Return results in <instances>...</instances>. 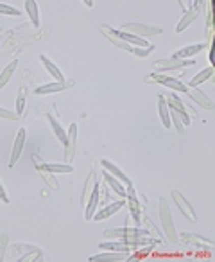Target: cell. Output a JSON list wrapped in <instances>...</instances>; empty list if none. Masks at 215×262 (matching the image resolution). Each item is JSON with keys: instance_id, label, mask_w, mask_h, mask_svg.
Here are the masks:
<instances>
[{"instance_id": "cell-1", "label": "cell", "mask_w": 215, "mask_h": 262, "mask_svg": "<svg viewBox=\"0 0 215 262\" xmlns=\"http://www.w3.org/2000/svg\"><path fill=\"white\" fill-rule=\"evenodd\" d=\"M159 221H162V228H164V233L167 235V239L171 243H178L179 235L176 232V226H174V221H172V210L169 206V201L165 196L159 198Z\"/></svg>"}, {"instance_id": "cell-2", "label": "cell", "mask_w": 215, "mask_h": 262, "mask_svg": "<svg viewBox=\"0 0 215 262\" xmlns=\"http://www.w3.org/2000/svg\"><path fill=\"white\" fill-rule=\"evenodd\" d=\"M122 33L127 34H133V36L138 38H149V36H159V34H164V29L162 27H156V25H145V23H124L120 27Z\"/></svg>"}, {"instance_id": "cell-3", "label": "cell", "mask_w": 215, "mask_h": 262, "mask_svg": "<svg viewBox=\"0 0 215 262\" xmlns=\"http://www.w3.org/2000/svg\"><path fill=\"white\" fill-rule=\"evenodd\" d=\"M145 83H159V85L167 86V88H172V90H176V92H185V94L189 92L186 85H183L179 79L172 77V75H167V74H158V72L147 75V77H145Z\"/></svg>"}, {"instance_id": "cell-4", "label": "cell", "mask_w": 215, "mask_h": 262, "mask_svg": "<svg viewBox=\"0 0 215 262\" xmlns=\"http://www.w3.org/2000/svg\"><path fill=\"white\" fill-rule=\"evenodd\" d=\"M33 164H34V167H36V171L40 172V176L43 178L45 184H47L52 191H58L60 185H58V180H56V176H54V172L47 167V164H45L38 154H33Z\"/></svg>"}, {"instance_id": "cell-5", "label": "cell", "mask_w": 215, "mask_h": 262, "mask_svg": "<svg viewBox=\"0 0 215 262\" xmlns=\"http://www.w3.org/2000/svg\"><path fill=\"white\" fill-rule=\"evenodd\" d=\"M126 198H127V206H129V212L133 221L137 226H140V219H142V212H140V203L137 199V192H135L133 181H127L126 184Z\"/></svg>"}, {"instance_id": "cell-6", "label": "cell", "mask_w": 215, "mask_h": 262, "mask_svg": "<svg viewBox=\"0 0 215 262\" xmlns=\"http://www.w3.org/2000/svg\"><path fill=\"white\" fill-rule=\"evenodd\" d=\"M171 196H172V201H174L176 206H178V208L181 210L183 216H185L190 223H196L197 221V214H196V210L192 208V205H190V203L186 201L185 196H183L181 192L178 191V189H172Z\"/></svg>"}, {"instance_id": "cell-7", "label": "cell", "mask_w": 215, "mask_h": 262, "mask_svg": "<svg viewBox=\"0 0 215 262\" xmlns=\"http://www.w3.org/2000/svg\"><path fill=\"white\" fill-rule=\"evenodd\" d=\"M192 65H196V61L194 60H172V58H169V60H158L152 63V67L159 72H169V70H178V68H183V67H192Z\"/></svg>"}, {"instance_id": "cell-8", "label": "cell", "mask_w": 215, "mask_h": 262, "mask_svg": "<svg viewBox=\"0 0 215 262\" xmlns=\"http://www.w3.org/2000/svg\"><path fill=\"white\" fill-rule=\"evenodd\" d=\"M75 144H77V124L72 122L67 131V142H65V162L70 164L75 154Z\"/></svg>"}, {"instance_id": "cell-9", "label": "cell", "mask_w": 215, "mask_h": 262, "mask_svg": "<svg viewBox=\"0 0 215 262\" xmlns=\"http://www.w3.org/2000/svg\"><path fill=\"white\" fill-rule=\"evenodd\" d=\"M100 33H102L104 36L108 38V40L112 41V43L117 47V49L126 50V53H131V50H133V47L127 45L126 41H124L122 38H120V33H119V31L112 29V27H110V25H104V23H102V25H100Z\"/></svg>"}, {"instance_id": "cell-10", "label": "cell", "mask_w": 215, "mask_h": 262, "mask_svg": "<svg viewBox=\"0 0 215 262\" xmlns=\"http://www.w3.org/2000/svg\"><path fill=\"white\" fill-rule=\"evenodd\" d=\"M124 205H126V201H124V199H120V201H115V203H108V205L97 208V212L93 214L92 219H95V221H104V219H108V217H112L113 214L119 212V210L122 208Z\"/></svg>"}, {"instance_id": "cell-11", "label": "cell", "mask_w": 215, "mask_h": 262, "mask_svg": "<svg viewBox=\"0 0 215 262\" xmlns=\"http://www.w3.org/2000/svg\"><path fill=\"white\" fill-rule=\"evenodd\" d=\"M72 86V81H52L47 85H41L38 88H34L36 95H45V94H56V92H63Z\"/></svg>"}, {"instance_id": "cell-12", "label": "cell", "mask_w": 215, "mask_h": 262, "mask_svg": "<svg viewBox=\"0 0 215 262\" xmlns=\"http://www.w3.org/2000/svg\"><path fill=\"white\" fill-rule=\"evenodd\" d=\"M186 94H189L190 99H192L194 102H197L201 108L208 110V112H213V110H215V102L211 101V99L208 97L204 92H201L199 88H189V92H186Z\"/></svg>"}, {"instance_id": "cell-13", "label": "cell", "mask_w": 215, "mask_h": 262, "mask_svg": "<svg viewBox=\"0 0 215 262\" xmlns=\"http://www.w3.org/2000/svg\"><path fill=\"white\" fill-rule=\"evenodd\" d=\"M201 2L199 0H196V2H194V6L192 8L189 9V11L185 13V15H183V18L179 20V23H178V27H176V33H183V31L186 29V27L190 25V23L194 22V20L197 18V15H199V11H201Z\"/></svg>"}, {"instance_id": "cell-14", "label": "cell", "mask_w": 215, "mask_h": 262, "mask_svg": "<svg viewBox=\"0 0 215 262\" xmlns=\"http://www.w3.org/2000/svg\"><path fill=\"white\" fill-rule=\"evenodd\" d=\"M99 248L104 251H122V253H131L133 251V244H129L124 239H112L108 243H100Z\"/></svg>"}, {"instance_id": "cell-15", "label": "cell", "mask_w": 215, "mask_h": 262, "mask_svg": "<svg viewBox=\"0 0 215 262\" xmlns=\"http://www.w3.org/2000/svg\"><path fill=\"white\" fill-rule=\"evenodd\" d=\"M23 146H25V129H18V135L15 139V144H13V151H11V158H9V167H15V164L18 162L20 154L23 151Z\"/></svg>"}, {"instance_id": "cell-16", "label": "cell", "mask_w": 215, "mask_h": 262, "mask_svg": "<svg viewBox=\"0 0 215 262\" xmlns=\"http://www.w3.org/2000/svg\"><path fill=\"white\" fill-rule=\"evenodd\" d=\"M206 43H196V45H186L185 49L178 50L176 54H172V60H190L192 56H196V54H199L201 50L206 49Z\"/></svg>"}, {"instance_id": "cell-17", "label": "cell", "mask_w": 215, "mask_h": 262, "mask_svg": "<svg viewBox=\"0 0 215 262\" xmlns=\"http://www.w3.org/2000/svg\"><path fill=\"white\" fill-rule=\"evenodd\" d=\"M129 253H122V251H104L99 255H92L90 262H113V260H126Z\"/></svg>"}, {"instance_id": "cell-18", "label": "cell", "mask_w": 215, "mask_h": 262, "mask_svg": "<svg viewBox=\"0 0 215 262\" xmlns=\"http://www.w3.org/2000/svg\"><path fill=\"white\" fill-rule=\"evenodd\" d=\"M97 208H99V184H97V187L93 189L92 196H90L88 201H86V205H85V219L86 221L92 219L93 214L97 212Z\"/></svg>"}, {"instance_id": "cell-19", "label": "cell", "mask_w": 215, "mask_h": 262, "mask_svg": "<svg viewBox=\"0 0 215 262\" xmlns=\"http://www.w3.org/2000/svg\"><path fill=\"white\" fill-rule=\"evenodd\" d=\"M100 165L104 167V171H108L110 174H112V176H115L117 180H120L122 184H127V181H131L129 178L126 176V172H124L120 167H117V165L113 164V162L108 160V158H102V160H100Z\"/></svg>"}, {"instance_id": "cell-20", "label": "cell", "mask_w": 215, "mask_h": 262, "mask_svg": "<svg viewBox=\"0 0 215 262\" xmlns=\"http://www.w3.org/2000/svg\"><path fill=\"white\" fill-rule=\"evenodd\" d=\"M158 113H159V119H162V124H164L167 129H171L172 124H171V112H169V106L167 101L162 94L158 95Z\"/></svg>"}, {"instance_id": "cell-21", "label": "cell", "mask_w": 215, "mask_h": 262, "mask_svg": "<svg viewBox=\"0 0 215 262\" xmlns=\"http://www.w3.org/2000/svg\"><path fill=\"white\" fill-rule=\"evenodd\" d=\"M165 97V101H167V106L172 110H178L179 113H186V108H185V102L181 101V99L178 97V95L174 94V92H164L162 94Z\"/></svg>"}, {"instance_id": "cell-22", "label": "cell", "mask_w": 215, "mask_h": 262, "mask_svg": "<svg viewBox=\"0 0 215 262\" xmlns=\"http://www.w3.org/2000/svg\"><path fill=\"white\" fill-rule=\"evenodd\" d=\"M40 60H41V63H43V67L48 70V74H50L52 77L56 79V81H65V75H63V72L60 70V67H58V65H54L50 60H48V56H45V54H41V56H40Z\"/></svg>"}, {"instance_id": "cell-23", "label": "cell", "mask_w": 215, "mask_h": 262, "mask_svg": "<svg viewBox=\"0 0 215 262\" xmlns=\"http://www.w3.org/2000/svg\"><path fill=\"white\" fill-rule=\"evenodd\" d=\"M104 181H106V184L112 187V191H115L120 198H126V187H124V184L120 180H117L115 176H112L108 171H104Z\"/></svg>"}, {"instance_id": "cell-24", "label": "cell", "mask_w": 215, "mask_h": 262, "mask_svg": "<svg viewBox=\"0 0 215 262\" xmlns=\"http://www.w3.org/2000/svg\"><path fill=\"white\" fill-rule=\"evenodd\" d=\"M97 187V174L95 172H90V176L86 178V184H85V189H83V194H81V203L83 205H86V201H88V198L92 196L93 189Z\"/></svg>"}, {"instance_id": "cell-25", "label": "cell", "mask_w": 215, "mask_h": 262, "mask_svg": "<svg viewBox=\"0 0 215 262\" xmlns=\"http://www.w3.org/2000/svg\"><path fill=\"white\" fill-rule=\"evenodd\" d=\"M213 67H208V68H204V70H201L197 75H194L192 79L189 81V86L190 88H196V86H199L201 83H204V81H208V79H211L213 77Z\"/></svg>"}, {"instance_id": "cell-26", "label": "cell", "mask_w": 215, "mask_h": 262, "mask_svg": "<svg viewBox=\"0 0 215 262\" xmlns=\"http://www.w3.org/2000/svg\"><path fill=\"white\" fill-rule=\"evenodd\" d=\"M18 63L20 61L18 60H13L11 63L8 65V67L2 70V74H0V88H4L6 85L9 83V79H11V75L15 74V70L18 68Z\"/></svg>"}, {"instance_id": "cell-27", "label": "cell", "mask_w": 215, "mask_h": 262, "mask_svg": "<svg viewBox=\"0 0 215 262\" xmlns=\"http://www.w3.org/2000/svg\"><path fill=\"white\" fill-rule=\"evenodd\" d=\"M181 239L186 241V243H192V244H204L206 248L213 246V243H211L210 239H204V237L196 235V233H192V232H183L181 233Z\"/></svg>"}, {"instance_id": "cell-28", "label": "cell", "mask_w": 215, "mask_h": 262, "mask_svg": "<svg viewBox=\"0 0 215 262\" xmlns=\"http://www.w3.org/2000/svg\"><path fill=\"white\" fill-rule=\"evenodd\" d=\"M25 11L31 18V23L34 27H40V15H38V4L34 0H27L25 2Z\"/></svg>"}, {"instance_id": "cell-29", "label": "cell", "mask_w": 215, "mask_h": 262, "mask_svg": "<svg viewBox=\"0 0 215 262\" xmlns=\"http://www.w3.org/2000/svg\"><path fill=\"white\" fill-rule=\"evenodd\" d=\"M48 122H50L52 129H54V135H56V137H58V140H60V142L65 146V142H67V131H65L63 127H61V124L56 120V117L48 115Z\"/></svg>"}, {"instance_id": "cell-30", "label": "cell", "mask_w": 215, "mask_h": 262, "mask_svg": "<svg viewBox=\"0 0 215 262\" xmlns=\"http://www.w3.org/2000/svg\"><path fill=\"white\" fill-rule=\"evenodd\" d=\"M140 226H145V232H147V235H151V237H154V239H158L159 243H162V235H159V232H158V228L154 226V223L149 219V217H144V219H140Z\"/></svg>"}, {"instance_id": "cell-31", "label": "cell", "mask_w": 215, "mask_h": 262, "mask_svg": "<svg viewBox=\"0 0 215 262\" xmlns=\"http://www.w3.org/2000/svg\"><path fill=\"white\" fill-rule=\"evenodd\" d=\"M104 235L108 239H126L129 235V228H108Z\"/></svg>"}, {"instance_id": "cell-32", "label": "cell", "mask_w": 215, "mask_h": 262, "mask_svg": "<svg viewBox=\"0 0 215 262\" xmlns=\"http://www.w3.org/2000/svg\"><path fill=\"white\" fill-rule=\"evenodd\" d=\"M47 167L50 169L54 174H70L74 171L72 164H47Z\"/></svg>"}, {"instance_id": "cell-33", "label": "cell", "mask_w": 215, "mask_h": 262, "mask_svg": "<svg viewBox=\"0 0 215 262\" xmlns=\"http://www.w3.org/2000/svg\"><path fill=\"white\" fill-rule=\"evenodd\" d=\"M25 88H20L18 92V99H16V115L22 117L23 115V110H25Z\"/></svg>"}, {"instance_id": "cell-34", "label": "cell", "mask_w": 215, "mask_h": 262, "mask_svg": "<svg viewBox=\"0 0 215 262\" xmlns=\"http://www.w3.org/2000/svg\"><path fill=\"white\" fill-rule=\"evenodd\" d=\"M154 50V45H149V47H133V50L131 53L135 54V56H138V58H147L149 54Z\"/></svg>"}, {"instance_id": "cell-35", "label": "cell", "mask_w": 215, "mask_h": 262, "mask_svg": "<svg viewBox=\"0 0 215 262\" xmlns=\"http://www.w3.org/2000/svg\"><path fill=\"white\" fill-rule=\"evenodd\" d=\"M0 15H6V16H20V11L13 6L8 4H0Z\"/></svg>"}, {"instance_id": "cell-36", "label": "cell", "mask_w": 215, "mask_h": 262, "mask_svg": "<svg viewBox=\"0 0 215 262\" xmlns=\"http://www.w3.org/2000/svg\"><path fill=\"white\" fill-rule=\"evenodd\" d=\"M38 258H41V251L38 250L36 246H34L33 250H29V253L23 255V257L20 258V260H22V262H29V260H38Z\"/></svg>"}, {"instance_id": "cell-37", "label": "cell", "mask_w": 215, "mask_h": 262, "mask_svg": "<svg viewBox=\"0 0 215 262\" xmlns=\"http://www.w3.org/2000/svg\"><path fill=\"white\" fill-rule=\"evenodd\" d=\"M0 119H8V120H18L20 117L16 115L15 112H11V110L0 108Z\"/></svg>"}, {"instance_id": "cell-38", "label": "cell", "mask_w": 215, "mask_h": 262, "mask_svg": "<svg viewBox=\"0 0 215 262\" xmlns=\"http://www.w3.org/2000/svg\"><path fill=\"white\" fill-rule=\"evenodd\" d=\"M9 243V237L6 235H0V260H4V255H6V248H8Z\"/></svg>"}, {"instance_id": "cell-39", "label": "cell", "mask_w": 215, "mask_h": 262, "mask_svg": "<svg viewBox=\"0 0 215 262\" xmlns=\"http://www.w3.org/2000/svg\"><path fill=\"white\" fill-rule=\"evenodd\" d=\"M0 201L6 203V205L9 203V196L6 194V189H4V185H2V184H0Z\"/></svg>"}]
</instances>
